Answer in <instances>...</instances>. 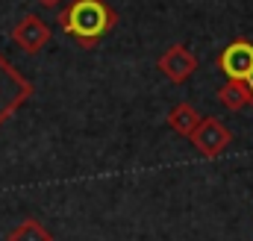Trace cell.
Wrapping results in <instances>:
<instances>
[{
  "mask_svg": "<svg viewBox=\"0 0 253 241\" xmlns=\"http://www.w3.org/2000/svg\"><path fill=\"white\" fill-rule=\"evenodd\" d=\"M115 24L118 15L106 0H71L59 12V27L80 47H94Z\"/></svg>",
  "mask_w": 253,
  "mask_h": 241,
  "instance_id": "6da1fadb",
  "label": "cell"
},
{
  "mask_svg": "<svg viewBox=\"0 0 253 241\" xmlns=\"http://www.w3.org/2000/svg\"><path fill=\"white\" fill-rule=\"evenodd\" d=\"M33 97V82L0 56V126Z\"/></svg>",
  "mask_w": 253,
  "mask_h": 241,
  "instance_id": "7a4b0ae2",
  "label": "cell"
},
{
  "mask_svg": "<svg viewBox=\"0 0 253 241\" xmlns=\"http://www.w3.org/2000/svg\"><path fill=\"white\" fill-rule=\"evenodd\" d=\"M189 138L206 159H215V156H221V153L230 147L233 132H230L218 118H200V123L194 126V132H191Z\"/></svg>",
  "mask_w": 253,
  "mask_h": 241,
  "instance_id": "3957f363",
  "label": "cell"
},
{
  "mask_svg": "<svg viewBox=\"0 0 253 241\" xmlns=\"http://www.w3.org/2000/svg\"><path fill=\"white\" fill-rule=\"evenodd\" d=\"M12 41H15L24 53H39V50L50 41V27H47L39 15H24V18L12 27Z\"/></svg>",
  "mask_w": 253,
  "mask_h": 241,
  "instance_id": "277c9868",
  "label": "cell"
},
{
  "mask_svg": "<svg viewBox=\"0 0 253 241\" xmlns=\"http://www.w3.org/2000/svg\"><path fill=\"white\" fill-rule=\"evenodd\" d=\"M221 71H224V77L227 80H248L253 74V44L251 41H245V39H239V41H233L224 53H221Z\"/></svg>",
  "mask_w": 253,
  "mask_h": 241,
  "instance_id": "5b68a950",
  "label": "cell"
},
{
  "mask_svg": "<svg viewBox=\"0 0 253 241\" xmlns=\"http://www.w3.org/2000/svg\"><path fill=\"white\" fill-rule=\"evenodd\" d=\"M159 71L171 80V82H186L191 74L197 71V56L191 53L189 47H183V44H174V47H168L162 56H159Z\"/></svg>",
  "mask_w": 253,
  "mask_h": 241,
  "instance_id": "8992f818",
  "label": "cell"
},
{
  "mask_svg": "<svg viewBox=\"0 0 253 241\" xmlns=\"http://www.w3.org/2000/svg\"><path fill=\"white\" fill-rule=\"evenodd\" d=\"M218 100H221L227 109H233V112H245L253 103L251 91H248V85H245L242 80H227V85H221V91H218Z\"/></svg>",
  "mask_w": 253,
  "mask_h": 241,
  "instance_id": "52a82bcc",
  "label": "cell"
},
{
  "mask_svg": "<svg viewBox=\"0 0 253 241\" xmlns=\"http://www.w3.org/2000/svg\"><path fill=\"white\" fill-rule=\"evenodd\" d=\"M197 123H200V115H197V109H194L191 103H177V106L168 112V126H171L177 135H183V138H189Z\"/></svg>",
  "mask_w": 253,
  "mask_h": 241,
  "instance_id": "ba28073f",
  "label": "cell"
},
{
  "mask_svg": "<svg viewBox=\"0 0 253 241\" xmlns=\"http://www.w3.org/2000/svg\"><path fill=\"white\" fill-rule=\"evenodd\" d=\"M6 241H53V236H50V230H47L42 221L27 218V221H21V224L6 236Z\"/></svg>",
  "mask_w": 253,
  "mask_h": 241,
  "instance_id": "9c48e42d",
  "label": "cell"
},
{
  "mask_svg": "<svg viewBox=\"0 0 253 241\" xmlns=\"http://www.w3.org/2000/svg\"><path fill=\"white\" fill-rule=\"evenodd\" d=\"M39 3H42V6H44V9H56V6H59V3H62V0H39Z\"/></svg>",
  "mask_w": 253,
  "mask_h": 241,
  "instance_id": "30bf717a",
  "label": "cell"
},
{
  "mask_svg": "<svg viewBox=\"0 0 253 241\" xmlns=\"http://www.w3.org/2000/svg\"><path fill=\"white\" fill-rule=\"evenodd\" d=\"M245 85H248V91H251V100H253V74L245 80Z\"/></svg>",
  "mask_w": 253,
  "mask_h": 241,
  "instance_id": "8fae6325",
  "label": "cell"
}]
</instances>
